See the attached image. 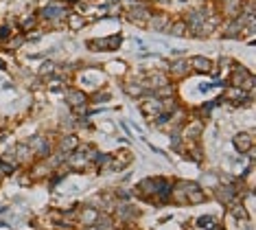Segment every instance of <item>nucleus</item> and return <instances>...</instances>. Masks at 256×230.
Listing matches in <instances>:
<instances>
[{"label": "nucleus", "mask_w": 256, "mask_h": 230, "mask_svg": "<svg viewBox=\"0 0 256 230\" xmlns=\"http://www.w3.org/2000/svg\"><path fill=\"white\" fill-rule=\"evenodd\" d=\"M77 147H79V138L74 136V134H64L60 138V143H57V151L68 156V153H72Z\"/></svg>", "instance_id": "9b49d317"}, {"label": "nucleus", "mask_w": 256, "mask_h": 230, "mask_svg": "<svg viewBox=\"0 0 256 230\" xmlns=\"http://www.w3.org/2000/svg\"><path fill=\"white\" fill-rule=\"evenodd\" d=\"M188 66L193 73H202V75H206V73H210L214 64L208 60V57H202V55H195V57H190L188 60Z\"/></svg>", "instance_id": "f8f14e48"}, {"label": "nucleus", "mask_w": 256, "mask_h": 230, "mask_svg": "<svg viewBox=\"0 0 256 230\" xmlns=\"http://www.w3.org/2000/svg\"><path fill=\"white\" fill-rule=\"evenodd\" d=\"M228 206H230V213L234 215L238 221H246V208H243V204L238 202L236 197L232 199V202H228Z\"/></svg>", "instance_id": "aec40b11"}, {"label": "nucleus", "mask_w": 256, "mask_h": 230, "mask_svg": "<svg viewBox=\"0 0 256 230\" xmlns=\"http://www.w3.org/2000/svg\"><path fill=\"white\" fill-rule=\"evenodd\" d=\"M0 175H2V171H0Z\"/></svg>", "instance_id": "c85d7f7f"}, {"label": "nucleus", "mask_w": 256, "mask_h": 230, "mask_svg": "<svg viewBox=\"0 0 256 230\" xmlns=\"http://www.w3.org/2000/svg\"><path fill=\"white\" fill-rule=\"evenodd\" d=\"M230 81H232V86H236V88H243V90H248L250 94L254 92V84H256L254 75L250 73V70H248L246 66H241V64H236V66H232Z\"/></svg>", "instance_id": "f257e3e1"}, {"label": "nucleus", "mask_w": 256, "mask_h": 230, "mask_svg": "<svg viewBox=\"0 0 256 230\" xmlns=\"http://www.w3.org/2000/svg\"><path fill=\"white\" fill-rule=\"evenodd\" d=\"M232 143H234V147L238 151L254 149V136H252V134H236V136L232 138Z\"/></svg>", "instance_id": "dca6fc26"}, {"label": "nucleus", "mask_w": 256, "mask_h": 230, "mask_svg": "<svg viewBox=\"0 0 256 230\" xmlns=\"http://www.w3.org/2000/svg\"><path fill=\"white\" fill-rule=\"evenodd\" d=\"M11 153H14V158H16V162H18V164H26V162H31L33 158H36V156H33V151L28 149L26 143H18L14 147V151H11Z\"/></svg>", "instance_id": "ddd939ff"}, {"label": "nucleus", "mask_w": 256, "mask_h": 230, "mask_svg": "<svg viewBox=\"0 0 256 230\" xmlns=\"http://www.w3.org/2000/svg\"><path fill=\"white\" fill-rule=\"evenodd\" d=\"M86 230H98L96 226H86Z\"/></svg>", "instance_id": "cd10ccee"}, {"label": "nucleus", "mask_w": 256, "mask_h": 230, "mask_svg": "<svg viewBox=\"0 0 256 230\" xmlns=\"http://www.w3.org/2000/svg\"><path fill=\"white\" fill-rule=\"evenodd\" d=\"M68 16H70V11L64 7V5H46V7L42 9V18H44V20H50L57 27H60Z\"/></svg>", "instance_id": "39448f33"}, {"label": "nucleus", "mask_w": 256, "mask_h": 230, "mask_svg": "<svg viewBox=\"0 0 256 230\" xmlns=\"http://www.w3.org/2000/svg\"><path fill=\"white\" fill-rule=\"evenodd\" d=\"M28 149L33 151V156L36 158H48L50 153H53V143H50L46 136H42V134H38V136H31L26 140Z\"/></svg>", "instance_id": "f03ea898"}, {"label": "nucleus", "mask_w": 256, "mask_h": 230, "mask_svg": "<svg viewBox=\"0 0 256 230\" xmlns=\"http://www.w3.org/2000/svg\"><path fill=\"white\" fill-rule=\"evenodd\" d=\"M36 22H38V18L33 16V14H28V16L24 18V22H22V29H24V31H28V29L36 27Z\"/></svg>", "instance_id": "393cba45"}, {"label": "nucleus", "mask_w": 256, "mask_h": 230, "mask_svg": "<svg viewBox=\"0 0 256 230\" xmlns=\"http://www.w3.org/2000/svg\"><path fill=\"white\" fill-rule=\"evenodd\" d=\"M217 197L226 204L232 202V199H234V188L232 186H217Z\"/></svg>", "instance_id": "412c9836"}, {"label": "nucleus", "mask_w": 256, "mask_h": 230, "mask_svg": "<svg viewBox=\"0 0 256 230\" xmlns=\"http://www.w3.org/2000/svg\"><path fill=\"white\" fill-rule=\"evenodd\" d=\"M101 215L98 210L94 208V206H88V208H84L81 210V215H79V221L84 223V226H94L96 223V217Z\"/></svg>", "instance_id": "6ab92c4d"}, {"label": "nucleus", "mask_w": 256, "mask_h": 230, "mask_svg": "<svg viewBox=\"0 0 256 230\" xmlns=\"http://www.w3.org/2000/svg\"><path fill=\"white\" fill-rule=\"evenodd\" d=\"M180 186L184 188L186 202H188V204H202L204 199H206V193H204L202 186L195 184V182H180Z\"/></svg>", "instance_id": "6e6552de"}, {"label": "nucleus", "mask_w": 256, "mask_h": 230, "mask_svg": "<svg viewBox=\"0 0 256 230\" xmlns=\"http://www.w3.org/2000/svg\"><path fill=\"white\" fill-rule=\"evenodd\" d=\"M125 92L130 94V97H134V99H140V97H144V94H149L147 88L142 86V81H127Z\"/></svg>", "instance_id": "a211bd4d"}, {"label": "nucleus", "mask_w": 256, "mask_h": 230, "mask_svg": "<svg viewBox=\"0 0 256 230\" xmlns=\"http://www.w3.org/2000/svg\"><path fill=\"white\" fill-rule=\"evenodd\" d=\"M154 14L147 5L144 3H140V5H136L134 9H130V11H125V18L132 22V25H138V27H144L147 25V20H149V16Z\"/></svg>", "instance_id": "423d86ee"}, {"label": "nucleus", "mask_w": 256, "mask_h": 230, "mask_svg": "<svg viewBox=\"0 0 256 230\" xmlns=\"http://www.w3.org/2000/svg\"><path fill=\"white\" fill-rule=\"evenodd\" d=\"M94 226H96L98 230H114V219H112L110 215H98Z\"/></svg>", "instance_id": "4be33fe9"}, {"label": "nucleus", "mask_w": 256, "mask_h": 230, "mask_svg": "<svg viewBox=\"0 0 256 230\" xmlns=\"http://www.w3.org/2000/svg\"><path fill=\"white\" fill-rule=\"evenodd\" d=\"M22 42H24V38H22V35H20V38H14V40H9V49H18V46L22 44Z\"/></svg>", "instance_id": "bb28decb"}, {"label": "nucleus", "mask_w": 256, "mask_h": 230, "mask_svg": "<svg viewBox=\"0 0 256 230\" xmlns=\"http://www.w3.org/2000/svg\"><path fill=\"white\" fill-rule=\"evenodd\" d=\"M190 75V66H188V60H176L171 62V66H168V77H173V79H184V77Z\"/></svg>", "instance_id": "9d476101"}, {"label": "nucleus", "mask_w": 256, "mask_h": 230, "mask_svg": "<svg viewBox=\"0 0 256 230\" xmlns=\"http://www.w3.org/2000/svg\"><path fill=\"white\" fill-rule=\"evenodd\" d=\"M166 33L173 35V38H188V25L184 20H176L166 27Z\"/></svg>", "instance_id": "f3484780"}, {"label": "nucleus", "mask_w": 256, "mask_h": 230, "mask_svg": "<svg viewBox=\"0 0 256 230\" xmlns=\"http://www.w3.org/2000/svg\"><path fill=\"white\" fill-rule=\"evenodd\" d=\"M219 35L221 38H228V40H238L246 35V29H243V25L236 18H228L226 22L219 25Z\"/></svg>", "instance_id": "20e7f679"}, {"label": "nucleus", "mask_w": 256, "mask_h": 230, "mask_svg": "<svg viewBox=\"0 0 256 230\" xmlns=\"http://www.w3.org/2000/svg\"><path fill=\"white\" fill-rule=\"evenodd\" d=\"M120 42H123L120 35H110V38H101V40H90L88 49L90 51H114L120 46Z\"/></svg>", "instance_id": "0eeeda50"}, {"label": "nucleus", "mask_w": 256, "mask_h": 230, "mask_svg": "<svg viewBox=\"0 0 256 230\" xmlns=\"http://www.w3.org/2000/svg\"><path fill=\"white\" fill-rule=\"evenodd\" d=\"M138 108L144 116H149V119H154V116H160L162 114V99H158L154 92L144 94L140 97V103H138Z\"/></svg>", "instance_id": "7ed1b4c3"}, {"label": "nucleus", "mask_w": 256, "mask_h": 230, "mask_svg": "<svg viewBox=\"0 0 256 230\" xmlns=\"http://www.w3.org/2000/svg\"><path fill=\"white\" fill-rule=\"evenodd\" d=\"M66 99H68V103H70L74 110H77V108H84L86 101H88L86 92H84V90H77V88H68V90H66Z\"/></svg>", "instance_id": "4468645a"}, {"label": "nucleus", "mask_w": 256, "mask_h": 230, "mask_svg": "<svg viewBox=\"0 0 256 230\" xmlns=\"http://www.w3.org/2000/svg\"><path fill=\"white\" fill-rule=\"evenodd\" d=\"M53 70H55V64H53V62H46V64H44V66H42V68H40V75H42V77H44V75L53 73Z\"/></svg>", "instance_id": "a878e982"}, {"label": "nucleus", "mask_w": 256, "mask_h": 230, "mask_svg": "<svg viewBox=\"0 0 256 230\" xmlns=\"http://www.w3.org/2000/svg\"><path fill=\"white\" fill-rule=\"evenodd\" d=\"M197 226L200 228H214L217 226V221H214V217H210V215H206V217H200V221H197Z\"/></svg>", "instance_id": "b1692460"}, {"label": "nucleus", "mask_w": 256, "mask_h": 230, "mask_svg": "<svg viewBox=\"0 0 256 230\" xmlns=\"http://www.w3.org/2000/svg\"><path fill=\"white\" fill-rule=\"evenodd\" d=\"M171 25V16L168 14H162V11H156V14H151L149 16V20H147V27L149 31H166V27Z\"/></svg>", "instance_id": "1a4fd4ad"}, {"label": "nucleus", "mask_w": 256, "mask_h": 230, "mask_svg": "<svg viewBox=\"0 0 256 230\" xmlns=\"http://www.w3.org/2000/svg\"><path fill=\"white\" fill-rule=\"evenodd\" d=\"M66 20H68V27H70V29H81V27L86 25V18H84V16H77V14H74V16H68Z\"/></svg>", "instance_id": "5701e85b"}, {"label": "nucleus", "mask_w": 256, "mask_h": 230, "mask_svg": "<svg viewBox=\"0 0 256 230\" xmlns=\"http://www.w3.org/2000/svg\"><path fill=\"white\" fill-rule=\"evenodd\" d=\"M224 97L228 99V101H232V103H246V101H248V97H250V92H248V90H243V88L230 86L228 90L224 92Z\"/></svg>", "instance_id": "2eb2a0df"}]
</instances>
